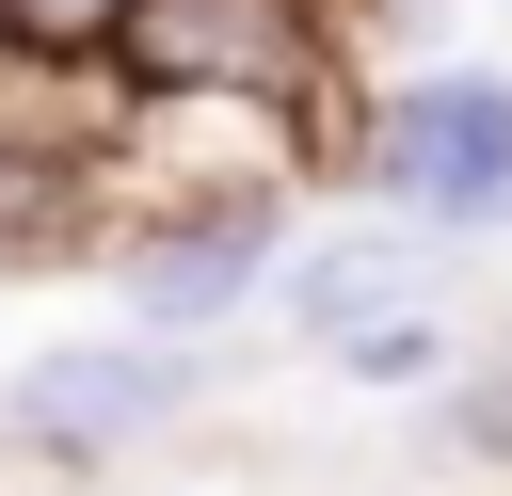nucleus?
Returning a JSON list of instances; mask_svg holds the SVG:
<instances>
[{
  "mask_svg": "<svg viewBox=\"0 0 512 496\" xmlns=\"http://www.w3.org/2000/svg\"><path fill=\"white\" fill-rule=\"evenodd\" d=\"M128 112H224L272 128L320 192H352V112H368V0H144L112 32Z\"/></svg>",
  "mask_w": 512,
  "mask_h": 496,
  "instance_id": "obj_1",
  "label": "nucleus"
},
{
  "mask_svg": "<svg viewBox=\"0 0 512 496\" xmlns=\"http://www.w3.org/2000/svg\"><path fill=\"white\" fill-rule=\"evenodd\" d=\"M208 400V352L192 336H144V320H96V336H48L0 368V464L32 480H128L144 448H176Z\"/></svg>",
  "mask_w": 512,
  "mask_h": 496,
  "instance_id": "obj_2",
  "label": "nucleus"
},
{
  "mask_svg": "<svg viewBox=\"0 0 512 496\" xmlns=\"http://www.w3.org/2000/svg\"><path fill=\"white\" fill-rule=\"evenodd\" d=\"M128 224V96L112 64H32L0 48V272H96Z\"/></svg>",
  "mask_w": 512,
  "mask_h": 496,
  "instance_id": "obj_3",
  "label": "nucleus"
},
{
  "mask_svg": "<svg viewBox=\"0 0 512 496\" xmlns=\"http://www.w3.org/2000/svg\"><path fill=\"white\" fill-rule=\"evenodd\" d=\"M352 192L464 240H512V64H400L352 112Z\"/></svg>",
  "mask_w": 512,
  "mask_h": 496,
  "instance_id": "obj_4",
  "label": "nucleus"
},
{
  "mask_svg": "<svg viewBox=\"0 0 512 496\" xmlns=\"http://www.w3.org/2000/svg\"><path fill=\"white\" fill-rule=\"evenodd\" d=\"M400 304H448V240L368 208V192H320V224H288V256H272V320L304 352H336V336H368Z\"/></svg>",
  "mask_w": 512,
  "mask_h": 496,
  "instance_id": "obj_5",
  "label": "nucleus"
},
{
  "mask_svg": "<svg viewBox=\"0 0 512 496\" xmlns=\"http://www.w3.org/2000/svg\"><path fill=\"white\" fill-rule=\"evenodd\" d=\"M320 368H336L352 400H416L432 368H464V336H448V304H400V320H368V336H336Z\"/></svg>",
  "mask_w": 512,
  "mask_h": 496,
  "instance_id": "obj_6",
  "label": "nucleus"
},
{
  "mask_svg": "<svg viewBox=\"0 0 512 496\" xmlns=\"http://www.w3.org/2000/svg\"><path fill=\"white\" fill-rule=\"evenodd\" d=\"M432 448H464V464H512V336H480V352L448 368V400H432Z\"/></svg>",
  "mask_w": 512,
  "mask_h": 496,
  "instance_id": "obj_7",
  "label": "nucleus"
},
{
  "mask_svg": "<svg viewBox=\"0 0 512 496\" xmlns=\"http://www.w3.org/2000/svg\"><path fill=\"white\" fill-rule=\"evenodd\" d=\"M128 16H144V0H0V32H16L32 64H112Z\"/></svg>",
  "mask_w": 512,
  "mask_h": 496,
  "instance_id": "obj_8",
  "label": "nucleus"
},
{
  "mask_svg": "<svg viewBox=\"0 0 512 496\" xmlns=\"http://www.w3.org/2000/svg\"><path fill=\"white\" fill-rule=\"evenodd\" d=\"M0 368H16V352H0Z\"/></svg>",
  "mask_w": 512,
  "mask_h": 496,
  "instance_id": "obj_9",
  "label": "nucleus"
},
{
  "mask_svg": "<svg viewBox=\"0 0 512 496\" xmlns=\"http://www.w3.org/2000/svg\"><path fill=\"white\" fill-rule=\"evenodd\" d=\"M0 48H16V32H0Z\"/></svg>",
  "mask_w": 512,
  "mask_h": 496,
  "instance_id": "obj_10",
  "label": "nucleus"
}]
</instances>
